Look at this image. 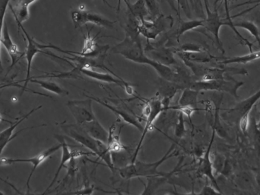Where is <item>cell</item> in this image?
Listing matches in <instances>:
<instances>
[{"label": "cell", "instance_id": "obj_1", "mask_svg": "<svg viewBox=\"0 0 260 195\" xmlns=\"http://www.w3.org/2000/svg\"><path fill=\"white\" fill-rule=\"evenodd\" d=\"M124 29L126 32L125 39L114 46L111 49V53H118L133 62L151 66L160 78L180 84L184 89L189 87L191 83L195 81L186 70L179 67L173 70L169 66L164 65L147 57L142 48L138 27L125 26Z\"/></svg>", "mask_w": 260, "mask_h": 195}, {"label": "cell", "instance_id": "obj_2", "mask_svg": "<svg viewBox=\"0 0 260 195\" xmlns=\"http://www.w3.org/2000/svg\"><path fill=\"white\" fill-rule=\"evenodd\" d=\"M178 154V152L176 150V144H172L168 151L164 155L163 157L159 160L156 161V162L146 163V162L136 161L134 163L129 164V165H125L124 167L117 169V170L120 176L123 179H126V180H130L133 178H148L153 177V176H169V177H172L173 175L180 171V165L183 162V157L180 159L177 166L174 168L173 171L169 172V173H165V172H159L157 169L165 161L174 157V156H177Z\"/></svg>", "mask_w": 260, "mask_h": 195}, {"label": "cell", "instance_id": "obj_3", "mask_svg": "<svg viewBox=\"0 0 260 195\" xmlns=\"http://www.w3.org/2000/svg\"><path fill=\"white\" fill-rule=\"evenodd\" d=\"M244 82L237 81L232 76H229L224 79H214V80H196L192 82L189 88L201 91H218L228 93L235 98H238V90L244 86Z\"/></svg>", "mask_w": 260, "mask_h": 195}, {"label": "cell", "instance_id": "obj_4", "mask_svg": "<svg viewBox=\"0 0 260 195\" xmlns=\"http://www.w3.org/2000/svg\"><path fill=\"white\" fill-rule=\"evenodd\" d=\"M174 24V18L169 16L160 15L152 21L146 19H139L138 31L139 34L143 35L148 40H154L162 32H166L171 29Z\"/></svg>", "mask_w": 260, "mask_h": 195}, {"label": "cell", "instance_id": "obj_5", "mask_svg": "<svg viewBox=\"0 0 260 195\" xmlns=\"http://www.w3.org/2000/svg\"><path fill=\"white\" fill-rule=\"evenodd\" d=\"M18 27L22 30L23 33L24 34L26 40H27V48H26L25 58L27 60V76H26L25 79L24 80L20 81L19 82H24V91H32L27 88V83L29 82V79H30V72L31 69L32 62H33L34 58L38 54V53H42L44 54L47 55V51H44V49L47 48H55V46L53 44H42L40 43L37 42L32 37L28 35L25 29L23 27L22 24L20 22H17Z\"/></svg>", "mask_w": 260, "mask_h": 195}, {"label": "cell", "instance_id": "obj_6", "mask_svg": "<svg viewBox=\"0 0 260 195\" xmlns=\"http://www.w3.org/2000/svg\"><path fill=\"white\" fill-rule=\"evenodd\" d=\"M62 129L67 136L89 149L99 156V141L90 136L81 124H62Z\"/></svg>", "mask_w": 260, "mask_h": 195}, {"label": "cell", "instance_id": "obj_7", "mask_svg": "<svg viewBox=\"0 0 260 195\" xmlns=\"http://www.w3.org/2000/svg\"><path fill=\"white\" fill-rule=\"evenodd\" d=\"M88 98L85 100H70L67 102V107L74 117L76 124H83L96 119L92 107L93 100Z\"/></svg>", "mask_w": 260, "mask_h": 195}, {"label": "cell", "instance_id": "obj_8", "mask_svg": "<svg viewBox=\"0 0 260 195\" xmlns=\"http://www.w3.org/2000/svg\"><path fill=\"white\" fill-rule=\"evenodd\" d=\"M62 148L60 143L57 145L53 146L47 150L40 153L39 154L35 156V157L30 158V159H6V158H0V165H11V164L15 163V162H30L32 164V170L29 175L28 179L27 181V194L30 192V181L33 176L35 172L36 171L37 168L41 165L42 162H44L46 159H48L49 157L54 154L56 151Z\"/></svg>", "mask_w": 260, "mask_h": 195}, {"label": "cell", "instance_id": "obj_9", "mask_svg": "<svg viewBox=\"0 0 260 195\" xmlns=\"http://www.w3.org/2000/svg\"><path fill=\"white\" fill-rule=\"evenodd\" d=\"M205 7L206 9L207 17L205 18L204 27L208 32L212 34L215 41L216 43L217 47L221 50V53H224V50L223 48L222 43L219 38V32L223 25L227 26L228 23L226 20L221 19L218 14V9H215L214 11H211L209 9V1L204 0Z\"/></svg>", "mask_w": 260, "mask_h": 195}, {"label": "cell", "instance_id": "obj_10", "mask_svg": "<svg viewBox=\"0 0 260 195\" xmlns=\"http://www.w3.org/2000/svg\"><path fill=\"white\" fill-rule=\"evenodd\" d=\"M260 99V90L250 98L243 100L241 102L238 103L235 107L230 109H225V112L222 115L223 118L232 124L239 122L240 119L246 114L250 113L252 109L254 107L258 101Z\"/></svg>", "mask_w": 260, "mask_h": 195}, {"label": "cell", "instance_id": "obj_11", "mask_svg": "<svg viewBox=\"0 0 260 195\" xmlns=\"http://www.w3.org/2000/svg\"><path fill=\"white\" fill-rule=\"evenodd\" d=\"M72 18L75 24V27H80L87 23H93L101 27L107 29H114L116 21H110L99 14L91 13L85 11H75L72 13Z\"/></svg>", "mask_w": 260, "mask_h": 195}, {"label": "cell", "instance_id": "obj_12", "mask_svg": "<svg viewBox=\"0 0 260 195\" xmlns=\"http://www.w3.org/2000/svg\"><path fill=\"white\" fill-rule=\"evenodd\" d=\"M150 102L151 104V110L149 115L146 118V123L145 126L144 127L143 131H142V136H141L140 141H139V144L136 147V151H135L134 155H133V159H131V163H134L136 161L138 154H139V150H140L141 147H142V143H143L144 139L148 131L151 130V127H153L154 121L158 118L159 115H160L164 110L163 105H162L161 100L156 95L155 97L151 98L149 99Z\"/></svg>", "mask_w": 260, "mask_h": 195}, {"label": "cell", "instance_id": "obj_13", "mask_svg": "<svg viewBox=\"0 0 260 195\" xmlns=\"http://www.w3.org/2000/svg\"><path fill=\"white\" fill-rule=\"evenodd\" d=\"M78 66L80 67L81 73L82 75H85V76L89 78H92V79H96V80L102 81V82H108V83L116 84V85H118L119 87H122L123 90H125L128 95H130V96L134 95V90H133V87L126 81L122 79L121 78L114 77L112 75L108 73H99V72L93 70L91 67H82L81 66Z\"/></svg>", "mask_w": 260, "mask_h": 195}, {"label": "cell", "instance_id": "obj_14", "mask_svg": "<svg viewBox=\"0 0 260 195\" xmlns=\"http://www.w3.org/2000/svg\"><path fill=\"white\" fill-rule=\"evenodd\" d=\"M215 130L212 129V138H211L209 145L208 146L207 150L205 152L203 159L200 161V166H199L198 169V175L200 176H206L208 179L211 181L214 187L218 191L221 192V189H220L219 186H218V184L217 183L216 179H215V176H214L213 164H212L210 158L211 149H212V144H213L214 140H215Z\"/></svg>", "mask_w": 260, "mask_h": 195}, {"label": "cell", "instance_id": "obj_15", "mask_svg": "<svg viewBox=\"0 0 260 195\" xmlns=\"http://www.w3.org/2000/svg\"><path fill=\"white\" fill-rule=\"evenodd\" d=\"M144 51H148L152 57L151 59L164 65H174L177 64V61L174 59L173 50L165 48V47L159 44H157L154 47V45L150 44L149 41H147V46Z\"/></svg>", "mask_w": 260, "mask_h": 195}, {"label": "cell", "instance_id": "obj_16", "mask_svg": "<svg viewBox=\"0 0 260 195\" xmlns=\"http://www.w3.org/2000/svg\"><path fill=\"white\" fill-rule=\"evenodd\" d=\"M1 44L4 46L5 48L7 50L8 53L10 56L11 60H12V64L9 67V70H8V73H9V71L13 68L14 66L16 65L17 63L24 57L25 53L20 51L18 46L12 41L6 21H5L4 26H3Z\"/></svg>", "mask_w": 260, "mask_h": 195}, {"label": "cell", "instance_id": "obj_17", "mask_svg": "<svg viewBox=\"0 0 260 195\" xmlns=\"http://www.w3.org/2000/svg\"><path fill=\"white\" fill-rule=\"evenodd\" d=\"M181 90H184V88L180 84L160 78V87H159L157 96L161 100L164 110L169 108L170 104L175 96L176 93Z\"/></svg>", "mask_w": 260, "mask_h": 195}, {"label": "cell", "instance_id": "obj_18", "mask_svg": "<svg viewBox=\"0 0 260 195\" xmlns=\"http://www.w3.org/2000/svg\"><path fill=\"white\" fill-rule=\"evenodd\" d=\"M42 106H39V107H36V108L32 109L30 112L27 114V115H24V116L21 117L20 118V120H18L16 122H11L10 127L9 128L6 129V130H3L0 133V156H1L2 153H3V150H4L5 147L7 146V144L10 142L12 140L15 139L17 136H18L19 133H21V132L24 131V130H27V128L23 129V130H19L18 133H15L13 135V131L20 124H21L22 121H24V120L27 119L29 116L31 115V114H33L35 110H39L40 108H41Z\"/></svg>", "mask_w": 260, "mask_h": 195}, {"label": "cell", "instance_id": "obj_19", "mask_svg": "<svg viewBox=\"0 0 260 195\" xmlns=\"http://www.w3.org/2000/svg\"><path fill=\"white\" fill-rule=\"evenodd\" d=\"M86 96L87 97L91 98L93 101H97V102H99V104H102V105L105 106V107L109 109L111 112H114L115 115H118V116L120 117V118H121L125 122L127 123V124H131L132 126L136 127V128H137L138 130H140V131H143L144 127L142 126V124H141L140 121H138L137 118H136V117L133 116L131 114H129V112L123 110V108H120V107H115V106H113L111 105V104H108V103L102 101L100 98L94 97V96Z\"/></svg>", "mask_w": 260, "mask_h": 195}, {"label": "cell", "instance_id": "obj_20", "mask_svg": "<svg viewBox=\"0 0 260 195\" xmlns=\"http://www.w3.org/2000/svg\"><path fill=\"white\" fill-rule=\"evenodd\" d=\"M81 125L85 129V131L90 136H92L94 139L108 144L109 133L105 130V127L98 121L97 118L93 120V121H89V122L81 124Z\"/></svg>", "mask_w": 260, "mask_h": 195}, {"label": "cell", "instance_id": "obj_21", "mask_svg": "<svg viewBox=\"0 0 260 195\" xmlns=\"http://www.w3.org/2000/svg\"><path fill=\"white\" fill-rule=\"evenodd\" d=\"M182 61H190L198 64H206L213 61H220V58L211 55L206 50L197 52H176Z\"/></svg>", "mask_w": 260, "mask_h": 195}, {"label": "cell", "instance_id": "obj_22", "mask_svg": "<svg viewBox=\"0 0 260 195\" xmlns=\"http://www.w3.org/2000/svg\"><path fill=\"white\" fill-rule=\"evenodd\" d=\"M55 138L59 141L62 146V157H61V162L59 163V167H58L57 170H56V174H55L54 177H53V180H52L51 183L50 184L48 187H47L46 191L43 193V194H46L47 191L50 189L52 186L54 185L55 182L57 180L58 176H59V173H60L61 170L62 168L65 167V164L67 163L69 161L71 160L72 157H73V153L70 150V147H69L68 144L66 142L65 138L63 136L61 135H55Z\"/></svg>", "mask_w": 260, "mask_h": 195}, {"label": "cell", "instance_id": "obj_23", "mask_svg": "<svg viewBox=\"0 0 260 195\" xmlns=\"http://www.w3.org/2000/svg\"><path fill=\"white\" fill-rule=\"evenodd\" d=\"M35 1L37 0H18V3L14 6L9 3V9L12 11L16 22L22 24L23 22L29 19L30 18L29 6Z\"/></svg>", "mask_w": 260, "mask_h": 195}, {"label": "cell", "instance_id": "obj_24", "mask_svg": "<svg viewBox=\"0 0 260 195\" xmlns=\"http://www.w3.org/2000/svg\"><path fill=\"white\" fill-rule=\"evenodd\" d=\"M222 97L223 96L221 95L220 97L218 96L216 99L213 100V102L215 106V118H214L212 129L215 130V133H217L220 137L223 138V139H229V135H228L226 130H224V127H223L222 124H221V119H220V108H221Z\"/></svg>", "mask_w": 260, "mask_h": 195}, {"label": "cell", "instance_id": "obj_25", "mask_svg": "<svg viewBox=\"0 0 260 195\" xmlns=\"http://www.w3.org/2000/svg\"><path fill=\"white\" fill-rule=\"evenodd\" d=\"M199 94H200V92L197 91V90L190 88L184 89L183 94L179 100L177 106L179 107L189 106V107L198 108L197 107V104H198L197 98H198Z\"/></svg>", "mask_w": 260, "mask_h": 195}, {"label": "cell", "instance_id": "obj_26", "mask_svg": "<svg viewBox=\"0 0 260 195\" xmlns=\"http://www.w3.org/2000/svg\"><path fill=\"white\" fill-rule=\"evenodd\" d=\"M258 59H260V50L256 52H250V53L244 55V56L225 58V59L221 60V61L220 59V61H218V62L220 64H222V65H229V64H247Z\"/></svg>", "mask_w": 260, "mask_h": 195}, {"label": "cell", "instance_id": "obj_27", "mask_svg": "<svg viewBox=\"0 0 260 195\" xmlns=\"http://www.w3.org/2000/svg\"><path fill=\"white\" fill-rule=\"evenodd\" d=\"M205 18L201 20H189V21H180L178 29L176 32V39L180 42V38L188 31L194 30L197 27H204Z\"/></svg>", "mask_w": 260, "mask_h": 195}, {"label": "cell", "instance_id": "obj_28", "mask_svg": "<svg viewBox=\"0 0 260 195\" xmlns=\"http://www.w3.org/2000/svg\"><path fill=\"white\" fill-rule=\"evenodd\" d=\"M219 1V0H216L215 3V5ZM224 10H225V14H226V21H227L228 25L229 27H230L231 29H232V30L234 31V32H235V35H236V36L238 37V41H240V43H241V44H245V45H247V47H249V49H250V52L253 51V49H252V47L253 46V43H250V41H248V40L246 39V38H244V37L242 36V35H241V34L239 33V32H238V30H237V27H235V25H234L233 24V21H232V16H231L230 15V9H229V0H224Z\"/></svg>", "mask_w": 260, "mask_h": 195}, {"label": "cell", "instance_id": "obj_29", "mask_svg": "<svg viewBox=\"0 0 260 195\" xmlns=\"http://www.w3.org/2000/svg\"><path fill=\"white\" fill-rule=\"evenodd\" d=\"M127 5L128 12L133 14L139 19H146L148 17V11L145 6V0H137L136 3L131 4L127 0H124Z\"/></svg>", "mask_w": 260, "mask_h": 195}, {"label": "cell", "instance_id": "obj_30", "mask_svg": "<svg viewBox=\"0 0 260 195\" xmlns=\"http://www.w3.org/2000/svg\"><path fill=\"white\" fill-rule=\"evenodd\" d=\"M29 82L38 84L41 88L55 93V94L59 95V96H66V95L69 94L68 92L63 90L60 86L58 85L56 82H52V81L41 80V79H29Z\"/></svg>", "mask_w": 260, "mask_h": 195}, {"label": "cell", "instance_id": "obj_31", "mask_svg": "<svg viewBox=\"0 0 260 195\" xmlns=\"http://www.w3.org/2000/svg\"><path fill=\"white\" fill-rule=\"evenodd\" d=\"M171 177L169 176H153L148 178V185H145V191L142 194H154L155 190L159 187L161 186L164 184L168 182Z\"/></svg>", "mask_w": 260, "mask_h": 195}, {"label": "cell", "instance_id": "obj_32", "mask_svg": "<svg viewBox=\"0 0 260 195\" xmlns=\"http://www.w3.org/2000/svg\"><path fill=\"white\" fill-rule=\"evenodd\" d=\"M233 24L236 27H241V29L248 31L256 38V41H257L260 46V31L258 26L253 21H237V22L233 21Z\"/></svg>", "mask_w": 260, "mask_h": 195}, {"label": "cell", "instance_id": "obj_33", "mask_svg": "<svg viewBox=\"0 0 260 195\" xmlns=\"http://www.w3.org/2000/svg\"><path fill=\"white\" fill-rule=\"evenodd\" d=\"M145 6H146L147 11H148L147 18L148 19L146 20L152 21L161 15L158 0H145Z\"/></svg>", "mask_w": 260, "mask_h": 195}, {"label": "cell", "instance_id": "obj_34", "mask_svg": "<svg viewBox=\"0 0 260 195\" xmlns=\"http://www.w3.org/2000/svg\"><path fill=\"white\" fill-rule=\"evenodd\" d=\"M235 183L242 190H252L253 188V182L251 177L246 173L238 174L235 177Z\"/></svg>", "mask_w": 260, "mask_h": 195}, {"label": "cell", "instance_id": "obj_35", "mask_svg": "<svg viewBox=\"0 0 260 195\" xmlns=\"http://www.w3.org/2000/svg\"><path fill=\"white\" fill-rule=\"evenodd\" d=\"M10 0H0V44H1L2 34H3V26L5 23V15L6 9L9 6ZM3 67L2 64L1 53H0V73H3Z\"/></svg>", "mask_w": 260, "mask_h": 195}, {"label": "cell", "instance_id": "obj_36", "mask_svg": "<svg viewBox=\"0 0 260 195\" xmlns=\"http://www.w3.org/2000/svg\"><path fill=\"white\" fill-rule=\"evenodd\" d=\"M185 133H186V127H185L184 114L179 112L178 118L176 121L174 134L179 139H181L185 136Z\"/></svg>", "mask_w": 260, "mask_h": 195}, {"label": "cell", "instance_id": "obj_37", "mask_svg": "<svg viewBox=\"0 0 260 195\" xmlns=\"http://www.w3.org/2000/svg\"><path fill=\"white\" fill-rule=\"evenodd\" d=\"M206 50L200 44H194V43H186L183 44L177 48L173 49L174 53L176 52H197Z\"/></svg>", "mask_w": 260, "mask_h": 195}, {"label": "cell", "instance_id": "obj_38", "mask_svg": "<svg viewBox=\"0 0 260 195\" xmlns=\"http://www.w3.org/2000/svg\"><path fill=\"white\" fill-rule=\"evenodd\" d=\"M253 126L255 147H256V150H257L260 156V129L257 127L255 118H253Z\"/></svg>", "mask_w": 260, "mask_h": 195}, {"label": "cell", "instance_id": "obj_39", "mask_svg": "<svg viewBox=\"0 0 260 195\" xmlns=\"http://www.w3.org/2000/svg\"><path fill=\"white\" fill-rule=\"evenodd\" d=\"M250 113L246 114L240 119L239 122H238L240 128L244 134H246L248 131L249 125H250Z\"/></svg>", "mask_w": 260, "mask_h": 195}, {"label": "cell", "instance_id": "obj_40", "mask_svg": "<svg viewBox=\"0 0 260 195\" xmlns=\"http://www.w3.org/2000/svg\"><path fill=\"white\" fill-rule=\"evenodd\" d=\"M223 193L218 191L215 187H212L207 183L203 187L200 192L197 193V194L208 195V194H222Z\"/></svg>", "mask_w": 260, "mask_h": 195}, {"label": "cell", "instance_id": "obj_41", "mask_svg": "<svg viewBox=\"0 0 260 195\" xmlns=\"http://www.w3.org/2000/svg\"><path fill=\"white\" fill-rule=\"evenodd\" d=\"M253 3H258L257 5H256V6H254V7L251 8V9H247V10L244 11V12H241V13L238 14V15H234V16H232V18H237V17L241 16V15H244V14L247 13V12H250V11L253 10V9H254L255 8L257 7V6H259L260 5V0H252V1H249V2H246V3H241V4H238L237 5V6H235V7L233 8V9H235V8L239 7V6H244V5H247V4H253Z\"/></svg>", "mask_w": 260, "mask_h": 195}, {"label": "cell", "instance_id": "obj_42", "mask_svg": "<svg viewBox=\"0 0 260 195\" xmlns=\"http://www.w3.org/2000/svg\"><path fill=\"white\" fill-rule=\"evenodd\" d=\"M94 186H87L84 188L82 190H79V191H75V192H71L70 194H91L94 191Z\"/></svg>", "mask_w": 260, "mask_h": 195}, {"label": "cell", "instance_id": "obj_43", "mask_svg": "<svg viewBox=\"0 0 260 195\" xmlns=\"http://www.w3.org/2000/svg\"><path fill=\"white\" fill-rule=\"evenodd\" d=\"M194 7H195L196 11L197 13H200L201 12L203 14V5H202L201 0H193Z\"/></svg>", "mask_w": 260, "mask_h": 195}, {"label": "cell", "instance_id": "obj_44", "mask_svg": "<svg viewBox=\"0 0 260 195\" xmlns=\"http://www.w3.org/2000/svg\"><path fill=\"white\" fill-rule=\"evenodd\" d=\"M175 1L176 0H168V3H169L170 6H171V8H172V9H174L176 12H177V14L179 15V17H180V12H178V9L176 8Z\"/></svg>", "mask_w": 260, "mask_h": 195}, {"label": "cell", "instance_id": "obj_45", "mask_svg": "<svg viewBox=\"0 0 260 195\" xmlns=\"http://www.w3.org/2000/svg\"><path fill=\"white\" fill-rule=\"evenodd\" d=\"M255 181H256V185H257L258 189L260 191V173H258L256 175V178H255Z\"/></svg>", "mask_w": 260, "mask_h": 195}, {"label": "cell", "instance_id": "obj_46", "mask_svg": "<svg viewBox=\"0 0 260 195\" xmlns=\"http://www.w3.org/2000/svg\"><path fill=\"white\" fill-rule=\"evenodd\" d=\"M6 82V78L3 77V76H0V83H2V82Z\"/></svg>", "mask_w": 260, "mask_h": 195}, {"label": "cell", "instance_id": "obj_47", "mask_svg": "<svg viewBox=\"0 0 260 195\" xmlns=\"http://www.w3.org/2000/svg\"><path fill=\"white\" fill-rule=\"evenodd\" d=\"M256 124H257V127H259V128H260V119L259 121H258L257 123H256Z\"/></svg>", "mask_w": 260, "mask_h": 195}, {"label": "cell", "instance_id": "obj_48", "mask_svg": "<svg viewBox=\"0 0 260 195\" xmlns=\"http://www.w3.org/2000/svg\"><path fill=\"white\" fill-rule=\"evenodd\" d=\"M5 121V120L3 119V118H2L1 115H0V121Z\"/></svg>", "mask_w": 260, "mask_h": 195}, {"label": "cell", "instance_id": "obj_49", "mask_svg": "<svg viewBox=\"0 0 260 195\" xmlns=\"http://www.w3.org/2000/svg\"><path fill=\"white\" fill-rule=\"evenodd\" d=\"M120 0H119L118 11L120 10Z\"/></svg>", "mask_w": 260, "mask_h": 195}, {"label": "cell", "instance_id": "obj_50", "mask_svg": "<svg viewBox=\"0 0 260 195\" xmlns=\"http://www.w3.org/2000/svg\"><path fill=\"white\" fill-rule=\"evenodd\" d=\"M103 1H105V3H106V4H108V3L106 1V0H103Z\"/></svg>", "mask_w": 260, "mask_h": 195}, {"label": "cell", "instance_id": "obj_51", "mask_svg": "<svg viewBox=\"0 0 260 195\" xmlns=\"http://www.w3.org/2000/svg\"><path fill=\"white\" fill-rule=\"evenodd\" d=\"M233 1H238V0H233Z\"/></svg>", "mask_w": 260, "mask_h": 195}, {"label": "cell", "instance_id": "obj_52", "mask_svg": "<svg viewBox=\"0 0 260 195\" xmlns=\"http://www.w3.org/2000/svg\"><path fill=\"white\" fill-rule=\"evenodd\" d=\"M159 1H160V0H159Z\"/></svg>", "mask_w": 260, "mask_h": 195}, {"label": "cell", "instance_id": "obj_53", "mask_svg": "<svg viewBox=\"0 0 260 195\" xmlns=\"http://www.w3.org/2000/svg\"><path fill=\"white\" fill-rule=\"evenodd\" d=\"M260 129V128H259Z\"/></svg>", "mask_w": 260, "mask_h": 195}]
</instances>
